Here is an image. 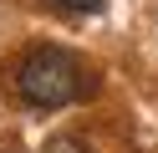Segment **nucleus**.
<instances>
[{
    "mask_svg": "<svg viewBox=\"0 0 158 153\" xmlns=\"http://www.w3.org/2000/svg\"><path fill=\"white\" fill-rule=\"evenodd\" d=\"M61 10H77V15H97L102 10V0H56Z\"/></svg>",
    "mask_w": 158,
    "mask_h": 153,
    "instance_id": "f03ea898",
    "label": "nucleus"
},
{
    "mask_svg": "<svg viewBox=\"0 0 158 153\" xmlns=\"http://www.w3.org/2000/svg\"><path fill=\"white\" fill-rule=\"evenodd\" d=\"M15 92H21L31 107H66V102H82L97 92V77L61 46H36L21 56L15 66Z\"/></svg>",
    "mask_w": 158,
    "mask_h": 153,
    "instance_id": "f257e3e1",
    "label": "nucleus"
},
{
    "mask_svg": "<svg viewBox=\"0 0 158 153\" xmlns=\"http://www.w3.org/2000/svg\"><path fill=\"white\" fill-rule=\"evenodd\" d=\"M41 153H87V148H82L77 138H51V143H46Z\"/></svg>",
    "mask_w": 158,
    "mask_h": 153,
    "instance_id": "7ed1b4c3",
    "label": "nucleus"
}]
</instances>
